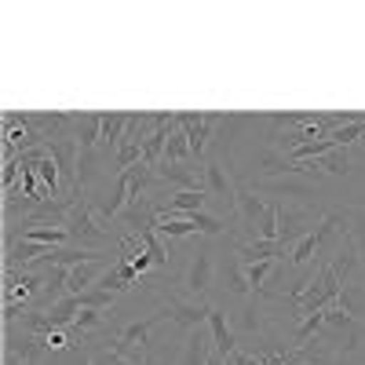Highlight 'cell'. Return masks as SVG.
Here are the masks:
<instances>
[{
	"instance_id": "5bb4252c",
	"label": "cell",
	"mask_w": 365,
	"mask_h": 365,
	"mask_svg": "<svg viewBox=\"0 0 365 365\" xmlns=\"http://www.w3.org/2000/svg\"><path fill=\"white\" fill-rule=\"evenodd\" d=\"M205 194H208V190H175V194L168 197V205L161 208V216H190V212H201ZM161 216H158V220H161Z\"/></svg>"
},
{
	"instance_id": "30bf717a",
	"label": "cell",
	"mask_w": 365,
	"mask_h": 365,
	"mask_svg": "<svg viewBox=\"0 0 365 365\" xmlns=\"http://www.w3.org/2000/svg\"><path fill=\"white\" fill-rule=\"evenodd\" d=\"M241 263H259V259H285L289 256V249L282 245V241H237V252H234Z\"/></svg>"
},
{
	"instance_id": "603a6c76",
	"label": "cell",
	"mask_w": 365,
	"mask_h": 365,
	"mask_svg": "<svg viewBox=\"0 0 365 365\" xmlns=\"http://www.w3.org/2000/svg\"><path fill=\"white\" fill-rule=\"evenodd\" d=\"M91 365H135V361H128L125 354H117L113 347H103V351L91 354Z\"/></svg>"
},
{
	"instance_id": "7c38bea8",
	"label": "cell",
	"mask_w": 365,
	"mask_h": 365,
	"mask_svg": "<svg viewBox=\"0 0 365 365\" xmlns=\"http://www.w3.org/2000/svg\"><path fill=\"white\" fill-rule=\"evenodd\" d=\"M208 332H212V347H216V354L230 361L234 351H237V340H234V332H230V325H227V314H223L220 307L208 311Z\"/></svg>"
},
{
	"instance_id": "5b68a950",
	"label": "cell",
	"mask_w": 365,
	"mask_h": 365,
	"mask_svg": "<svg viewBox=\"0 0 365 365\" xmlns=\"http://www.w3.org/2000/svg\"><path fill=\"white\" fill-rule=\"evenodd\" d=\"M73 143L81 158H96V143H103V113H73Z\"/></svg>"
},
{
	"instance_id": "9a60e30c",
	"label": "cell",
	"mask_w": 365,
	"mask_h": 365,
	"mask_svg": "<svg viewBox=\"0 0 365 365\" xmlns=\"http://www.w3.org/2000/svg\"><path fill=\"white\" fill-rule=\"evenodd\" d=\"M128 125H132V113H103V146L110 154H117V146L125 143Z\"/></svg>"
},
{
	"instance_id": "2e32d148",
	"label": "cell",
	"mask_w": 365,
	"mask_h": 365,
	"mask_svg": "<svg viewBox=\"0 0 365 365\" xmlns=\"http://www.w3.org/2000/svg\"><path fill=\"white\" fill-rule=\"evenodd\" d=\"M314 172L322 175H347L351 172V158H347V150H329V154L314 158Z\"/></svg>"
},
{
	"instance_id": "ac0fdd59",
	"label": "cell",
	"mask_w": 365,
	"mask_h": 365,
	"mask_svg": "<svg viewBox=\"0 0 365 365\" xmlns=\"http://www.w3.org/2000/svg\"><path fill=\"white\" fill-rule=\"evenodd\" d=\"M223 282H227V289H230V292H237V296L252 292V289H249V278H245V263H241L237 256L223 267Z\"/></svg>"
},
{
	"instance_id": "6da1fadb",
	"label": "cell",
	"mask_w": 365,
	"mask_h": 365,
	"mask_svg": "<svg viewBox=\"0 0 365 365\" xmlns=\"http://www.w3.org/2000/svg\"><path fill=\"white\" fill-rule=\"evenodd\" d=\"M106 220L103 216H96V208H91V201H88V194H84V187H77V194H73V208L66 212V230H70V241L77 249H88V252H106V245H110V227H103Z\"/></svg>"
},
{
	"instance_id": "8992f818",
	"label": "cell",
	"mask_w": 365,
	"mask_h": 365,
	"mask_svg": "<svg viewBox=\"0 0 365 365\" xmlns=\"http://www.w3.org/2000/svg\"><path fill=\"white\" fill-rule=\"evenodd\" d=\"M212 270H216V263H212V252H208V249H197L194 259H190V267H187V278H182V285H187L190 296H197V299L208 296V289H212Z\"/></svg>"
},
{
	"instance_id": "ffe728a7",
	"label": "cell",
	"mask_w": 365,
	"mask_h": 365,
	"mask_svg": "<svg viewBox=\"0 0 365 365\" xmlns=\"http://www.w3.org/2000/svg\"><path fill=\"white\" fill-rule=\"evenodd\" d=\"M325 329H358V318L336 299V303H329V307H325Z\"/></svg>"
},
{
	"instance_id": "52a82bcc",
	"label": "cell",
	"mask_w": 365,
	"mask_h": 365,
	"mask_svg": "<svg viewBox=\"0 0 365 365\" xmlns=\"http://www.w3.org/2000/svg\"><path fill=\"white\" fill-rule=\"evenodd\" d=\"M205 190H208L212 197H220L223 205H234V197H237V182L230 179V172H227L223 161H216V158L205 161Z\"/></svg>"
},
{
	"instance_id": "3957f363",
	"label": "cell",
	"mask_w": 365,
	"mask_h": 365,
	"mask_svg": "<svg viewBox=\"0 0 365 365\" xmlns=\"http://www.w3.org/2000/svg\"><path fill=\"white\" fill-rule=\"evenodd\" d=\"M175 117H179V128L187 132V139H190V150H194V158L201 161V158L208 154V143L216 139L212 132L220 128L223 113H175Z\"/></svg>"
},
{
	"instance_id": "d6986e66",
	"label": "cell",
	"mask_w": 365,
	"mask_h": 365,
	"mask_svg": "<svg viewBox=\"0 0 365 365\" xmlns=\"http://www.w3.org/2000/svg\"><path fill=\"white\" fill-rule=\"evenodd\" d=\"M270 270H274V259H259V263H249L245 267V278H249V289L256 296H267V278H270Z\"/></svg>"
},
{
	"instance_id": "7402d4cb",
	"label": "cell",
	"mask_w": 365,
	"mask_h": 365,
	"mask_svg": "<svg viewBox=\"0 0 365 365\" xmlns=\"http://www.w3.org/2000/svg\"><path fill=\"white\" fill-rule=\"evenodd\" d=\"M110 307H113V292H106V289L81 292V311H110Z\"/></svg>"
},
{
	"instance_id": "e0dca14e",
	"label": "cell",
	"mask_w": 365,
	"mask_h": 365,
	"mask_svg": "<svg viewBox=\"0 0 365 365\" xmlns=\"http://www.w3.org/2000/svg\"><path fill=\"white\" fill-rule=\"evenodd\" d=\"M158 234H165L168 241H175V237L197 234V227L190 223V216H161V220H158Z\"/></svg>"
},
{
	"instance_id": "8fae6325",
	"label": "cell",
	"mask_w": 365,
	"mask_h": 365,
	"mask_svg": "<svg viewBox=\"0 0 365 365\" xmlns=\"http://www.w3.org/2000/svg\"><path fill=\"white\" fill-rule=\"evenodd\" d=\"M77 314H81V296H63L44 311V325H48V332H63V329H73Z\"/></svg>"
},
{
	"instance_id": "9c48e42d",
	"label": "cell",
	"mask_w": 365,
	"mask_h": 365,
	"mask_svg": "<svg viewBox=\"0 0 365 365\" xmlns=\"http://www.w3.org/2000/svg\"><path fill=\"white\" fill-rule=\"evenodd\" d=\"M113 263L110 259H91V263H77V267H70V296H81V292H88V289H96L99 285V278L110 270Z\"/></svg>"
},
{
	"instance_id": "7a4b0ae2",
	"label": "cell",
	"mask_w": 365,
	"mask_h": 365,
	"mask_svg": "<svg viewBox=\"0 0 365 365\" xmlns=\"http://www.w3.org/2000/svg\"><path fill=\"white\" fill-rule=\"evenodd\" d=\"M325 216H318L314 208H303V205H296V201H289V197H282V205H278V241L292 252L303 237H307L318 223H322Z\"/></svg>"
},
{
	"instance_id": "d4e9b609",
	"label": "cell",
	"mask_w": 365,
	"mask_h": 365,
	"mask_svg": "<svg viewBox=\"0 0 365 365\" xmlns=\"http://www.w3.org/2000/svg\"><path fill=\"white\" fill-rule=\"evenodd\" d=\"M4 365H22L19 358H11V354H4Z\"/></svg>"
},
{
	"instance_id": "ba28073f",
	"label": "cell",
	"mask_w": 365,
	"mask_h": 365,
	"mask_svg": "<svg viewBox=\"0 0 365 365\" xmlns=\"http://www.w3.org/2000/svg\"><path fill=\"white\" fill-rule=\"evenodd\" d=\"M158 179L172 182V187H179V190H205V168H194V165H168V161H161L158 165Z\"/></svg>"
},
{
	"instance_id": "44dd1931",
	"label": "cell",
	"mask_w": 365,
	"mask_h": 365,
	"mask_svg": "<svg viewBox=\"0 0 365 365\" xmlns=\"http://www.w3.org/2000/svg\"><path fill=\"white\" fill-rule=\"evenodd\" d=\"M190 223H194L197 234H205V237H220V234L227 230V223H223L220 216H208V212H190Z\"/></svg>"
},
{
	"instance_id": "4fadbf2b",
	"label": "cell",
	"mask_w": 365,
	"mask_h": 365,
	"mask_svg": "<svg viewBox=\"0 0 365 365\" xmlns=\"http://www.w3.org/2000/svg\"><path fill=\"white\" fill-rule=\"evenodd\" d=\"M212 351H216L212 347V332L194 329V332H187V344H182V354H179L175 365H208Z\"/></svg>"
},
{
	"instance_id": "cb8c5ba5",
	"label": "cell",
	"mask_w": 365,
	"mask_h": 365,
	"mask_svg": "<svg viewBox=\"0 0 365 365\" xmlns=\"http://www.w3.org/2000/svg\"><path fill=\"white\" fill-rule=\"evenodd\" d=\"M230 365H259V358H256V354H249V351H234Z\"/></svg>"
},
{
	"instance_id": "277c9868",
	"label": "cell",
	"mask_w": 365,
	"mask_h": 365,
	"mask_svg": "<svg viewBox=\"0 0 365 365\" xmlns=\"http://www.w3.org/2000/svg\"><path fill=\"white\" fill-rule=\"evenodd\" d=\"M208 311H212V303H208V299L187 303V299H175V296H168V299L161 303V314H165L168 322H175L182 332L205 329V325H208Z\"/></svg>"
}]
</instances>
